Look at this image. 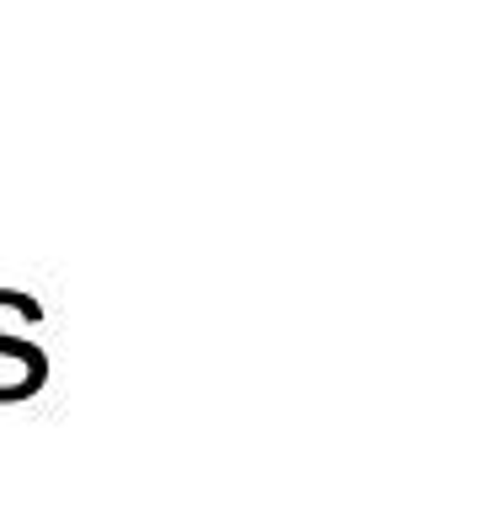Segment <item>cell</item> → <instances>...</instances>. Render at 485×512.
Masks as SVG:
<instances>
[{"mask_svg":"<svg viewBox=\"0 0 485 512\" xmlns=\"http://www.w3.org/2000/svg\"><path fill=\"white\" fill-rule=\"evenodd\" d=\"M38 320H43L38 299L0 288V358H11L16 368H32V374H48V352L38 342H22V326H38Z\"/></svg>","mask_w":485,"mask_h":512,"instance_id":"1","label":"cell"}]
</instances>
